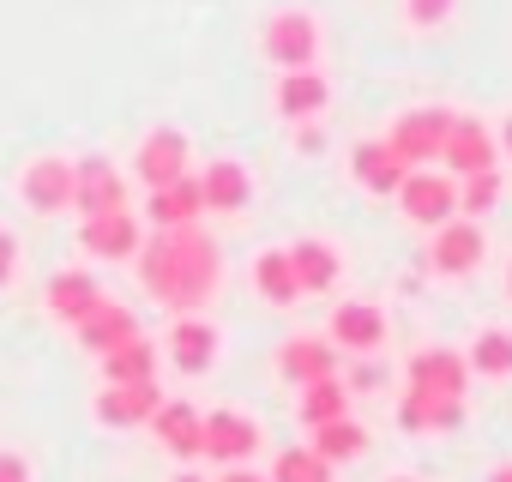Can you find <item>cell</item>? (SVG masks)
<instances>
[{"instance_id": "6da1fadb", "label": "cell", "mask_w": 512, "mask_h": 482, "mask_svg": "<svg viewBox=\"0 0 512 482\" xmlns=\"http://www.w3.org/2000/svg\"><path fill=\"white\" fill-rule=\"evenodd\" d=\"M133 266H139V284L151 290V302H163L175 314H199L223 284L217 241L193 223H175V229H157L151 241H139Z\"/></svg>"}, {"instance_id": "7a4b0ae2", "label": "cell", "mask_w": 512, "mask_h": 482, "mask_svg": "<svg viewBox=\"0 0 512 482\" xmlns=\"http://www.w3.org/2000/svg\"><path fill=\"white\" fill-rule=\"evenodd\" d=\"M260 49H266V61H272L278 73H290V67H314V61H320V19L302 13V7H284V13L266 19Z\"/></svg>"}, {"instance_id": "3957f363", "label": "cell", "mask_w": 512, "mask_h": 482, "mask_svg": "<svg viewBox=\"0 0 512 482\" xmlns=\"http://www.w3.org/2000/svg\"><path fill=\"white\" fill-rule=\"evenodd\" d=\"M398 205H404V217H410V223L434 229V223H446V217L458 211V181H452V175H440V169H410V175H404V187H398Z\"/></svg>"}, {"instance_id": "277c9868", "label": "cell", "mask_w": 512, "mask_h": 482, "mask_svg": "<svg viewBox=\"0 0 512 482\" xmlns=\"http://www.w3.org/2000/svg\"><path fill=\"white\" fill-rule=\"evenodd\" d=\"M446 127H452V115H446V109H410V115H398V121H392L386 145H392L410 169H422V163H434V157H440Z\"/></svg>"}, {"instance_id": "5b68a950", "label": "cell", "mask_w": 512, "mask_h": 482, "mask_svg": "<svg viewBox=\"0 0 512 482\" xmlns=\"http://www.w3.org/2000/svg\"><path fill=\"white\" fill-rule=\"evenodd\" d=\"M139 217L127 211V205H115V211H91L85 217V229H79V248L91 254V260H133L139 254Z\"/></svg>"}, {"instance_id": "8992f818", "label": "cell", "mask_w": 512, "mask_h": 482, "mask_svg": "<svg viewBox=\"0 0 512 482\" xmlns=\"http://www.w3.org/2000/svg\"><path fill=\"white\" fill-rule=\"evenodd\" d=\"M19 199H25L37 217L67 211V205H73V163H67V157H37V163H25V175H19Z\"/></svg>"}, {"instance_id": "52a82bcc", "label": "cell", "mask_w": 512, "mask_h": 482, "mask_svg": "<svg viewBox=\"0 0 512 482\" xmlns=\"http://www.w3.org/2000/svg\"><path fill=\"white\" fill-rule=\"evenodd\" d=\"M428 266L440 278H464L482 266V229L476 223H434V241H428Z\"/></svg>"}, {"instance_id": "ba28073f", "label": "cell", "mask_w": 512, "mask_h": 482, "mask_svg": "<svg viewBox=\"0 0 512 482\" xmlns=\"http://www.w3.org/2000/svg\"><path fill=\"white\" fill-rule=\"evenodd\" d=\"M494 133L476 121V115H452V127H446V145H440V163L452 169V175H476V169H494Z\"/></svg>"}, {"instance_id": "9c48e42d", "label": "cell", "mask_w": 512, "mask_h": 482, "mask_svg": "<svg viewBox=\"0 0 512 482\" xmlns=\"http://www.w3.org/2000/svg\"><path fill=\"white\" fill-rule=\"evenodd\" d=\"M133 169H139L145 187H163V181L187 175V133L181 127H151L133 151Z\"/></svg>"}, {"instance_id": "30bf717a", "label": "cell", "mask_w": 512, "mask_h": 482, "mask_svg": "<svg viewBox=\"0 0 512 482\" xmlns=\"http://www.w3.org/2000/svg\"><path fill=\"white\" fill-rule=\"evenodd\" d=\"M157 404H163L157 380H109V386L97 392V422H109V428H139V422H151Z\"/></svg>"}, {"instance_id": "8fae6325", "label": "cell", "mask_w": 512, "mask_h": 482, "mask_svg": "<svg viewBox=\"0 0 512 482\" xmlns=\"http://www.w3.org/2000/svg\"><path fill=\"white\" fill-rule=\"evenodd\" d=\"M73 205L91 217V211H115V205H127V181H121V169L109 163V157H79L73 163Z\"/></svg>"}, {"instance_id": "7c38bea8", "label": "cell", "mask_w": 512, "mask_h": 482, "mask_svg": "<svg viewBox=\"0 0 512 482\" xmlns=\"http://www.w3.org/2000/svg\"><path fill=\"white\" fill-rule=\"evenodd\" d=\"M260 452V422L241 416V410H211L205 416V458L217 464H241Z\"/></svg>"}, {"instance_id": "4fadbf2b", "label": "cell", "mask_w": 512, "mask_h": 482, "mask_svg": "<svg viewBox=\"0 0 512 482\" xmlns=\"http://www.w3.org/2000/svg\"><path fill=\"white\" fill-rule=\"evenodd\" d=\"M151 434H157L163 452H175V458H205V416H199L193 404H181V398H169V404L151 410Z\"/></svg>"}, {"instance_id": "5bb4252c", "label": "cell", "mask_w": 512, "mask_h": 482, "mask_svg": "<svg viewBox=\"0 0 512 482\" xmlns=\"http://www.w3.org/2000/svg\"><path fill=\"white\" fill-rule=\"evenodd\" d=\"M278 115L284 121H314V115H326V103H332V85L314 73V67H290V73H278Z\"/></svg>"}, {"instance_id": "9a60e30c", "label": "cell", "mask_w": 512, "mask_h": 482, "mask_svg": "<svg viewBox=\"0 0 512 482\" xmlns=\"http://www.w3.org/2000/svg\"><path fill=\"white\" fill-rule=\"evenodd\" d=\"M169 356H175L181 374H211V362H217V326L199 320V314H175V326H169Z\"/></svg>"}, {"instance_id": "2e32d148", "label": "cell", "mask_w": 512, "mask_h": 482, "mask_svg": "<svg viewBox=\"0 0 512 482\" xmlns=\"http://www.w3.org/2000/svg\"><path fill=\"white\" fill-rule=\"evenodd\" d=\"M350 169H356V181H362L368 193H386V199H392V193L404 187V175H410V163H404L386 139H362V145L350 151Z\"/></svg>"}, {"instance_id": "e0dca14e", "label": "cell", "mask_w": 512, "mask_h": 482, "mask_svg": "<svg viewBox=\"0 0 512 482\" xmlns=\"http://www.w3.org/2000/svg\"><path fill=\"white\" fill-rule=\"evenodd\" d=\"M332 344L338 350H356V356H374L386 344V314L374 302H344L332 314Z\"/></svg>"}, {"instance_id": "ac0fdd59", "label": "cell", "mask_w": 512, "mask_h": 482, "mask_svg": "<svg viewBox=\"0 0 512 482\" xmlns=\"http://www.w3.org/2000/svg\"><path fill=\"white\" fill-rule=\"evenodd\" d=\"M410 386L440 392V398H464V386H470V362H464L458 350H422V356H410Z\"/></svg>"}, {"instance_id": "d6986e66", "label": "cell", "mask_w": 512, "mask_h": 482, "mask_svg": "<svg viewBox=\"0 0 512 482\" xmlns=\"http://www.w3.org/2000/svg\"><path fill=\"white\" fill-rule=\"evenodd\" d=\"M398 422L404 428H428V434H452L464 422V398H440V392H422V386H404V404H398Z\"/></svg>"}, {"instance_id": "ffe728a7", "label": "cell", "mask_w": 512, "mask_h": 482, "mask_svg": "<svg viewBox=\"0 0 512 482\" xmlns=\"http://www.w3.org/2000/svg\"><path fill=\"white\" fill-rule=\"evenodd\" d=\"M199 193H205V211H247V199H253V175H247L235 157H217V163H205Z\"/></svg>"}, {"instance_id": "44dd1931", "label": "cell", "mask_w": 512, "mask_h": 482, "mask_svg": "<svg viewBox=\"0 0 512 482\" xmlns=\"http://www.w3.org/2000/svg\"><path fill=\"white\" fill-rule=\"evenodd\" d=\"M145 211H151V223H157V229H175V223H199V211H205V193H199V181H193V175H175V181L151 187Z\"/></svg>"}, {"instance_id": "7402d4cb", "label": "cell", "mask_w": 512, "mask_h": 482, "mask_svg": "<svg viewBox=\"0 0 512 482\" xmlns=\"http://www.w3.org/2000/svg\"><path fill=\"white\" fill-rule=\"evenodd\" d=\"M97 302H103V290H97L91 272H55L49 290H43V308H49L55 320H67V326H79Z\"/></svg>"}, {"instance_id": "603a6c76", "label": "cell", "mask_w": 512, "mask_h": 482, "mask_svg": "<svg viewBox=\"0 0 512 482\" xmlns=\"http://www.w3.org/2000/svg\"><path fill=\"white\" fill-rule=\"evenodd\" d=\"M278 374H284L290 386L326 380V374H338V344H326V338H290V344L278 350Z\"/></svg>"}, {"instance_id": "cb8c5ba5", "label": "cell", "mask_w": 512, "mask_h": 482, "mask_svg": "<svg viewBox=\"0 0 512 482\" xmlns=\"http://www.w3.org/2000/svg\"><path fill=\"white\" fill-rule=\"evenodd\" d=\"M127 338H139V320H133L121 302H97V308L79 320V350H91V356H103V350H115V344H127Z\"/></svg>"}, {"instance_id": "d4e9b609", "label": "cell", "mask_w": 512, "mask_h": 482, "mask_svg": "<svg viewBox=\"0 0 512 482\" xmlns=\"http://www.w3.org/2000/svg\"><path fill=\"white\" fill-rule=\"evenodd\" d=\"M290 266H296V290L302 296H320V290L338 284V254L326 248V241H314V235L290 248Z\"/></svg>"}, {"instance_id": "484cf974", "label": "cell", "mask_w": 512, "mask_h": 482, "mask_svg": "<svg viewBox=\"0 0 512 482\" xmlns=\"http://www.w3.org/2000/svg\"><path fill=\"white\" fill-rule=\"evenodd\" d=\"M314 452H320L326 464H350V458H362V452H368V428L344 410V416H332V422H320V428H314Z\"/></svg>"}, {"instance_id": "4316f807", "label": "cell", "mask_w": 512, "mask_h": 482, "mask_svg": "<svg viewBox=\"0 0 512 482\" xmlns=\"http://www.w3.org/2000/svg\"><path fill=\"white\" fill-rule=\"evenodd\" d=\"M253 284H260V296L272 302V308H290L302 290H296V266H290V248H272V254H260L253 260Z\"/></svg>"}, {"instance_id": "83f0119b", "label": "cell", "mask_w": 512, "mask_h": 482, "mask_svg": "<svg viewBox=\"0 0 512 482\" xmlns=\"http://www.w3.org/2000/svg\"><path fill=\"white\" fill-rule=\"evenodd\" d=\"M97 362H103V380H157V350H151V338H127V344L103 350Z\"/></svg>"}, {"instance_id": "f1b7e54d", "label": "cell", "mask_w": 512, "mask_h": 482, "mask_svg": "<svg viewBox=\"0 0 512 482\" xmlns=\"http://www.w3.org/2000/svg\"><path fill=\"white\" fill-rule=\"evenodd\" d=\"M344 410H350V386H338V374H326V380H308V386H302L296 416H302L308 428H320V422H332V416H344Z\"/></svg>"}, {"instance_id": "f546056e", "label": "cell", "mask_w": 512, "mask_h": 482, "mask_svg": "<svg viewBox=\"0 0 512 482\" xmlns=\"http://www.w3.org/2000/svg\"><path fill=\"white\" fill-rule=\"evenodd\" d=\"M476 374H512V332L506 326H488V332H476V344H470V356H464Z\"/></svg>"}, {"instance_id": "4dcf8cb0", "label": "cell", "mask_w": 512, "mask_h": 482, "mask_svg": "<svg viewBox=\"0 0 512 482\" xmlns=\"http://www.w3.org/2000/svg\"><path fill=\"white\" fill-rule=\"evenodd\" d=\"M272 482H332V464H326L314 446H290V452H278Z\"/></svg>"}, {"instance_id": "1f68e13d", "label": "cell", "mask_w": 512, "mask_h": 482, "mask_svg": "<svg viewBox=\"0 0 512 482\" xmlns=\"http://www.w3.org/2000/svg\"><path fill=\"white\" fill-rule=\"evenodd\" d=\"M494 199H500V169H476V175H458V211L482 217V211H494Z\"/></svg>"}, {"instance_id": "d6a6232c", "label": "cell", "mask_w": 512, "mask_h": 482, "mask_svg": "<svg viewBox=\"0 0 512 482\" xmlns=\"http://www.w3.org/2000/svg\"><path fill=\"white\" fill-rule=\"evenodd\" d=\"M404 19H410L416 31H440V25L452 19V0H404Z\"/></svg>"}, {"instance_id": "836d02e7", "label": "cell", "mask_w": 512, "mask_h": 482, "mask_svg": "<svg viewBox=\"0 0 512 482\" xmlns=\"http://www.w3.org/2000/svg\"><path fill=\"white\" fill-rule=\"evenodd\" d=\"M0 482H31V464H25V452H0Z\"/></svg>"}, {"instance_id": "e575fe53", "label": "cell", "mask_w": 512, "mask_h": 482, "mask_svg": "<svg viewBox=\"0 0 512 482\" xmlns=\"http://www.w3.org/2000/svg\"><path fill=\"white\" fill-rule=\"evenodd\" d=\"M13 266H19V241H13L7 229H0V284L13 278Z\"/></svg>"}, {"instance_id": "d590c367", "label": "cell", "mask_w": 512, "mask_h": 482, "mask_svg": "<svg viewBox=\"0 0 512 482\" xmlns=\"http://www.w3.org/2000/svg\"><path fill=\"white\" fill-rule=\"evenodd\" d=\"M217 482H266V476H253V470H223Z\"/></svg>"}, {"instance_id": "8d00e7d4", "label": "cell", "mask_w": 512, "mask_h": 482, "mask_svg": "<svg viewBox=\"0 0 512 482\" xmlns=\"http://www.w3.org/2000/svg\"><path fill=\"white\" fill-rule=\"evenodd\" d=\"M494 145H500V151L512 157V115H506V127H500V139H494Z\"/></svg>"}, {"instance_id": "74e56055", "label": "cell", "mask_w": 512, "mask_h": 482, "mask_svg": "<svg viewBox=\"0 0 512 482\" xmlns=\"http://www.w3.org/2000/svg\"><path fill=\"white\" fill-rule=\"evenodd\" d=\"M488 482H512V464H500V470H488Z\"/></svg>"}, {"instance_id": "f35d334b", "label": "cell", "mask_w": 512, "mask_h": 482, "mask_svg": "<svg viewBox=\"0 0 512 482\" xmlns=\"http://www.w3.org/2000/svg\"><path fill=\"white\" fill-rule=\"evenodd\" d=\"M175 482H205V476H199V470H181V476H175Z\"/></svg>"}, {"instance_id": "ab89813d", "label": "cell", "mask_w": 512, "mask_h": 482, "mask_svg": "<svg viewBox=\"0 0 512 482\" xmlns=\"http://www.w3.org/2000/svg\"><path fill=\"white\" fill-rule=\"evenodd\" d=\"M506 296H512V266H506Z\"/></svg>"}, {"instance_id": "60d3db41", "label": "cell", "mask_w": 512, "mask_h": 482, "mask_svg": "<svg viewBox=\"0 0 512 482\" xmlns=\"http://www.w3.org/2000/svg\"><path fill=\"white\" fill-rule=\"evenodd\" d=\"M392 482H410V476H392Z\"/></svg>"}]
</instances>
